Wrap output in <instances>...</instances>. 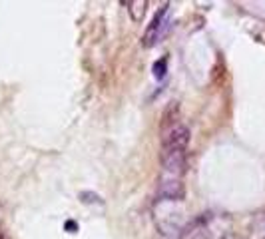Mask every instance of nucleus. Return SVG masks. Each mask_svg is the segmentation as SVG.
<instances>
[{
  "label": "nucleus",
  "instance_id": "nucleus-3",
  "mask_svg": "<svg viewBox=\"0 0 265 239\" xmlns=\"http://www.w3.org/2000/svg\"><path fill=\"white\" fill-rule=\"evenodd\" d=\"M184 194H186V189H184V183L182 179L178 177H160V181H157V202H162V204H176V202H182L184 200Z\"/></svg>",
  "mask_w": 265,
  "mask_h": 239
},
{
  "label": "nucleus",
  "instance_id": "nucleus-2",
  "mask_svg": "<svg viewBox=\"0 0 265 239\" xmlns=\"http://www.w3.org/2000/svg\"><path fill=\"white\" fill-rule=\"evenodd\" d=\"M189 143V128L182 122L164 128L162 136V152H186Z\"/></svg>",
  "mask_w": 265,
  "mask_h": 239
},
{
  "label": "nucleus",
  "instance_id": "nucleus-8",
  "mask_svg": "<svg viewBox=\"0 0 265 239\" xmlns=\"http://www.w3.org/2000/svg\"><path fill=\"white\" fill-rule=\"evenodd\" d=\"M153 76L157 78V80H162L164 76H166V72H168V58H160L155 64H153Z\"/></svg>",
  "mask_w": 265,
  "mask_h": 239
},
{
  "label": "nucleus",
  "instance_id": "nucleus-9",
  "mask_svg": "<svg viewBox=\"0 0 265 239\" xmlns=\"http://www.w3.org/2000/svg\"><path fill=\"white\" fill-rule=\"evenodd\" d=\"M80 200H82L84 204H98V205H104V200H102L98 194H92V191H82Z\"/></svg>",
  "mask_w": 265,
  "mask_h": 239
},
{
  "label": "nucleus",
  "instance_id": "nucleus-1",
  "mask_svg": "<svg viewBox=\"0 0 265 239\" xmlns=\"http://www.w3.org/2000/svg\"><path fill=\"white\" fill-rule=\"evenodd\" d=\"M172 24V16H170V4H164L160 10H157L151 18V22L148 24L146 32H144V38H142V46L144 48H150L153 44H157L168 32Z\"/></svg>",
  "mask_w": 265,
  "mask_h": 239
},
{
  "label": "nucleus",
  "instance_id": "nucleus-6",
  "mask_svg": "<svg viewBox=\"0 0 265 239\" xmlns=\"http://www.w3.org/2000/svg\"><path fill=\"white\" fill-rule=\"evenodd\" d=\"M146 8H148L146 0H128L126 2V10L134 22H142V18L146 16Z\"/></svg>",
  "mask_w": 265,
  "mask_h": 239
},
{
  "label": "nucleus",
  "instance_id": "nucleus-11",
  "mask_svg": "<svg viewBox=\"0 0 265 239\" xmlns=\"http://www.w3.org/2000/svg\"><path fill=\"white\" fill-rule=\"evenodd\" d=\"M66 229H76V225H74L72 221H68V223H66Z\"/></svg>",
  "mask_w": 265,
  "mask_h": 239
},
{
  "label": "nucleus",
  "instance_id": "nucleus-5",
  "mask_svg": "<svg viewBox=\"0 0 265 239\" xmlns=\"http://www.w3.org/2000/svg\"><path fill=\"white\" fill-rule=\"evenodd\" d=\"M214 219L211 213H201L197 215L191 223L186 225L182 231V239H207L209 237V223Z\"/></svg>",
  "mask_w": 265,
  "mask_h": 239
},
{
  "label": "nucleus",
  "instance_id": "nucleus-4",
  "mask_svg": "<svg viewBox=\"0 0 265 239\" xmlns=\"http://www.w3.org/2000/svg\"><path fill=\"white\" fill-rule=\"evenodd\" d=\"M188 168L186 152H162V175L182 179Z\"/></svg>",
  "mask_w": 265,
  "mask_h": 239
},
{
  "label": "nucleus",
  "instance_id": "nucleus-7",
  "mask_svg": "<svg viewBox=\"0 0 265 239\" xmlns=\"http://www.w3.org/2000/svg\"><path fill=\"white\" fill-rule=\"evenodd\" d=\"M251 235H253V239H265V213H259L253 219Z\"/></svg>",
  "mask_w": 265,
  "mask_h": 239
},
{
  "label": "nucleus",
  "instance_id": "nucleus-10",
  "mask_svg": "<svg viewBox=\"0 0 265 239\" xmlns=\"http://www.w3.org/2000/svg\"><path fill=\"white\" fill-rule=\"evenodd\" d=\"M220 239H241V237H237V235H233V233H226V235H222Z\"/></svg>",
  "mask_w": 265,
  "mask_h": 239
}]
</instances>
